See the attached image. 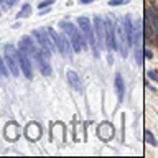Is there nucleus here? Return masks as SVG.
Masks as SVG:
<instances>
[{
  "instance_id": "obj_1",
  "label": "nucleus",
  "mask_w": 158,
  "mask_h": 158,
  "mask_svg": "<svg viewBox=\"0 0 158 158\" xmlns=\"http://www.w3.org/2000/svg\"><path fill=\"white\" fill-rule=\"evenodd\" d=\"M77 27H79V30H81V31L84 33V36L87 38L89 44L92 46V49H94V54H96V56H99L97 38H96V33H94L92 25H91V20H89L87 17H79V18H77Z\"/></svg>"
},
{
  "instance_id": "obj_2",
  "label": "nucleus",
  "mask_w": 158,
  "mask_h": 158,
  "mask_svg": "<svg viewBox=\"0 0 158 158\" xmlns=\"http://www.w3.org/2000/svg\"><path fill=\"white\" fill-rule=\"evenodd\" d=\"M104 25H106V46L112 51H117V36H115V27L117 22L112 15H107L104 18Z\"/></svg>"
},
{
  "instance_id": "obj_3",
  "label": "nucleus",
  "mask_w": 158,
  "mask_h": 158,
  "mask_svg": "<svg viewBox=\"0 0 158 158\" xmlns=\"http://www.w3.org/2000/svg\"><path fill=\"white\" fill-rule=\"evenodd\" d=\"M3 51H5V64H7L10 74L18 76L20 64H18V56H17V48L13 44H5Z\"/></svg>"
},
{
  "instance_id": "obj_4",
  "label": "nucleus",
  "mask_w": 158,
  "mask_h": 158,
  "mask_svg": "<svg viewBox=\"0 0 158 158\" xmlns=\"http://www.w3.org/2000/svg\"><path fill=\"white\" fill-rule=\"evenodd\" d=\"M115 36H117V49L120 51V54L123 58H127L128 54V41H127V35H125V30H123V23H118L117 22V27H115Z\"/></svg>"
},
{
  "instance_id": "obj_5",
  "label": "nucleus",
  "mask_w": 158,
  "mask_h": 158,
  "mask_svg": "<svg viewBox=\"0 0 158 158\" xmlns=\"http://www.w3.org/2000/svg\"><path fill=\"white\" fill-rule=\"evenodd\" d=\"M17 56H18V64H20V69L23 71L25 77L27 79H31L33 77V66H31V58L28 56L23 49H18L17 51Z\"/></svg>"
},
{
  "instance_id": "obj_6",
  "label": "nucleus",
  "mask_w": 158,
  "mask_h": 158,
  "mask_svg": "<svg viewBox=\"0 0 158 158\" xmlns=\"http://www.w3.org/2000/svg\"><path fill=\"white\" fill-rule=\"evenodd\" d=\"M123 30H125V35H127V41H128V46H135L138 44V36H137V27H133L132 23V18L130 15H127L125 18H123Z\"/></svg>"
},
{
  "instance_id": "obj_7",
  "label": "nucleus",
  "mask_w": 158,
  "mask_h": 158,
  "mask_svg": "<svg viewBox=\"0 0 158 158\" xmlns=\"http://www.w3.org/2000/svg\"><path fill=\"white\" fill-rule=\"evenodd\" d=\"M33 36L36 38V43L40 44V46H43V48H46L48 51H54V43L51 41V38H49V35L46 30H33Z\"/></svg>"
},
{
  "instance_id": "obj_8",
  "label": "nucleus",
  "mask_w": 158,
  "mask_h": 158,
  "mask_svg": "<svg viewBox=\"0 0 158 158\" xmlns=\"http://www.w3.org/2000/svg\"><path fill=\"white\" fill-rule=\"evenodd\" d=\"M94 33L97 38V46L104 48L106 46V25H104V18L94 17Z\"/></svg>"
},
{
  "instance_id": "obj_9",
  "label": "nucleus",
  "mask_w": 158,
  "mask_h": 158,
  "mask_svg": "<svg viewBox=\"0 0 158 158\" xmlns=\"http://www.w3.org/2000/svg\"><path fill=\"white\" fill-rule=\"evenodd\" d=\"M97 135H99V138H101V140L109 142V140L114 137V127H112V123H110V122L101 123V125H99V128H97Z\"/></svg>"
},
{
  "instance_id": "obj_10",
  "label": "nucleus",
  "mask_w": 158,
  "mask_h": 158,
  "mask_svg": "<svg viewBox=\"0 0 158 158\" xmlns=\"http://www.w3.org/2000/svg\"><path fill=\"white\" fill-rule=\"evenodd\" d=\"M25 135H27L28 140L36 142L38 138L41 137V127H40L36 122H30L27 125V128H25Z\"/></svg>"
},
{
  "instance_id": "obj_11",
  "label": "nucleus",
  "mask_w": 158,
  "mask_h": 158,
  "mask_svg": "<svg viewBox=\"0 0 158 158\" xmlns=\"http://www.w3.org/2000/svg\"><path fill=\"white\" fill-rule=\"evenodd\" d=\"M18 48H20V49H23V51L27 53L30 58H31L33 54L36 53V49H38V48H36V44L33 43V40L30 38V36H23L22 40H20V44H18Z\"/></svg>"
},
{
  "instance_id": "obj_12",
  "label": "nucleus",
  "mask_w": 158,
  "mask_h": 158,
  "mask_svg": "<svg viewBox=\"0 0 158 158\" xmlns=\"http://www.w3.org/2000/svg\"><path fill=\"white\" fill-rule=\"evenodd\" d=\"M66 77H68V82L73 86V89H76L77 92H82V84H81V79H79V74L76 71H69L66 73Z\"/></svg>"
},
{
  "instance_id": "obj_13",
  "label": "nucleus",
  "mask_w": 158,
  "mask_h": 158,
  "mask_svg": "<svg viewBox=\"0 0 158 158\" xmlns=\"http://www.w3.org/2000/svg\"><path fill=\"white\" fill-rule=\"evenodd\" d=\"M114 86H115V92H117V97H118V102L123 101V94H125V84H123V79L120 74H115V81H114Z\"/></svg>"
},
{
  "instance_id": "obj_14",
  "label": "nucleus",
  "mask_w": 158,
  "mask_h": 158,
  "mask_svg": "<svg viewBox=\"0 0 158 158\" xmlns=\"http://www.w3.org/2000/svg\"><path fill=\"white\" fill-rule=\"evenodd\" d=\"M59 27H61V30H63V35L68 36V38L77 31V27H74L71 22H59Z\"/></svg>"
},
{
  "instance_id": "obj_15",
  "label": "nucleus",
  "mask_w": 158,
  "mask_h": 158,
  "mask_svg": "<svg viewBox=\"0 0 158 158\" xmlns=\"http://www.w3.org/2000/svg\"><path fill=\"white\" fill-rule=\"evenodd\" d=\"M143 138H145V142L148 143V145H152V147H156V145H158L156 138L153 137V133H152L150 130H145V132H143Z\"/></svg>"
},
{
  "instance_id": "obj_16",
  "label": "nucleus",
  "mask_w": 158,
  "mask_h": 158,
  "mask_svg": "<svg viewBox=\"0 0 158 158\" xmlns=\"http://www.w3.org/2000/svg\"><path fill=\"white\" fill-rule=\"evenodd\" d=\"M30 13H31V7L27 3V5H23V7H22V10H20V13L17 15V17L18 18H25V17H28Z\"/></svg>"
},
{
  "instance_id": "obj_17",
  "label": "nucleus",
  "mask_w": 158,
  "mask_h": 158,
  "mask_svg": "<svg viewBox=\"0 0 158 158\" xmlns=\"http://www.w3.org/2000/svg\"><path fill=\"white\" fill-rule=\"evenodd\" d=\"M8 68H7V64H5V59L0 56V74H2V76H8Z\"/></svg>"
},
{
  "instance_id": "obj_18",
  "label": "nucleus",
  "mask_w": 158,
  "mask_h": 158,
  "mask_svg": "<svg viewBox=\"0 0 158 158\" xmlns=\"http://www.w3.org/2000/svg\"><path fill=\"white\" fill-rule=\"evenodd\" d=\"M130 0H109V5L110 7H117V5H127Z\"/></svg>"
},
{
  "instance_id": "obj_19",
  "label": "nucleus",
  "mask_w": 158,
  "mask_h": 158,
  "mask_svg": "<svg viewBox=\"0 0 158 158\" xmlns=\"http://www.w3.org/2000/svg\"><path fill=\"white\" fill-rule=\"evenodd\" d=\"M142 56H143L142 49H135V61H137L138 66H142Z\"/></svg>"
},
{
  "instance_id": "obj_20",
  "label": "nucleus",
  "mask_w": 158,
  "mask_h": 158,
  "mask_svg": "<svg viewBox=\"0 0 158 158\" xmlns=\"http://www.w3.org/2000/svg\"><path fill=\"white\" fill-rule=\"evenodd\" d=\"M53 2H54V0H43V2H40V3H38V10L49 7V5H53Z\"/></svg>"
},
{
  "instance_id": "obj_21",
  "label": "nucleus",
  "mask_w": 158,
  "mask_h": 158,
  "mask_svg": "<svg viewBox=\"0 0 158 158\" xmlns=\"http://www.w3.org/2000/svg\"><path fill=\"white\" fill-rule=\"evenodd\" d=\"M147 76L152 79V81H155V82H158V74L155 73V71H147Z\"/></svg>"
},
{
  "instance_id": "obj_22",
  "label": "nucleus",
  "mask_w": 158,
  "mask_h": 158,
  "mask_svg": "<svg viewBox=\"0 0 158 158\" xmlns=\"http://www.w3.org/2000/svg\"><path fill=\"white\" fill-rule=\"evenodd\" d=\"M0 3H3L5 7H10V5H15L17 0H0Z\"/></svg>"
},
{
  "instance_id": "obj_23",
  "label": "nucleus",
  "mask_w": 158,
  "mask_h": 158,
  "mask_svg": "<svg viewBox=\"0 0 158 158\" xmlns=\"http://www.w3.org/2000/svg\"><path fill=\"white\" fill-rule=\"evenodd\" d=\"M143 54H145L148 59H152V58H153V53L150 51V49H145V51H143Z\"/></svg>"
},
{
  "instance_id": "obj_24",
  "label": "nucleus",
  "mask_w": 158,
  "mask_h": 158,
  "mask_svg": "<svg viewBox=\"0 0 158 158\" xmlns=\"http://www.w3.org/2000/svg\"><path fill=\"white\" fill-rule=\"evenodd\" d=\"M81 3H91V2H94V0H79Z\"/></svg>"
}]
</instances>
